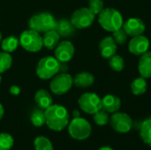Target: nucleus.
Masks as SVG:
<instances>
[{
    "label": "nucleus",
    "mask_w": 151,
    "mask_h": 150,
    "mask_svg": "<svg viewBox=\"0 0 151 150\" xmlns=\"http://www.w3.org/2000/svg\"><path fill=\"white\" fill-rule=\"evenodd\" d=\"M150 49V41L143 34L134 36L128 43V50L130 53L142 56L145 52H147Z\"/></svg>",
    "instance_id": "f8f14e48"
},
{
    "label": "nucleus",
    "mask_w": 151,
    "mask_h": 150,
    "mask_svg": "<svg viewBox=\"0 0 151 150\" xmlns=\"http://www.w3.org/2000/svg\"><path fill=\"white\" fill-rule=\"evenodd\" d=\"M73 85V77L67 72H60L55 75L50 83V91L57 95H62L68 93Z\"/></svg>",
    "instance_id": "0eeeda50"
},
{
    "label": "nucleus",
    "mask_w": 151,
    "mask_h": 150,
    "mask_svg": "<svg viewBox=\"0 0 151 150\" xmlns=\"http://www.w3.org/2000/svg\"><path fill=\"white\" fill-rule=\"evenodd\" d=\"M121 106V101L119 97L114 95H107L102 99V109L110 113H115L119 111Z\"/></svg>",
    "instance_id": "2eb2a0df"
},
{
    "label": "nucleus",
    "mask_w": 151,
    "mask_h": 150,
    "mask_svg": "<svg viewBox=\"0 0 151 150\" xmlns=\"http://www.w3.org/2000/svg\"><path fill=\"white\" fill-rule=\"evenodd\" d=\"M104 4L103 0H89L88 2V9L95 14L98 15L104 9Z\"/></svg>",
    "instance_id": "7c9ffc66"
},
{
    "label": "nucleus",
    "mask_w": 151,
    "mask_h": 150,
    "mask_svg": "<svg viewBox=\"0 0 151 150\" xmlns=\"http://www.w3.org/2000/svg\"><path fill=\"white\" fill-rule=\"evenodd\" d=\"M20 91H21L20 88L19 86H17V85H12L10 88V93L12 95H19Z\"/></svg>",
    "instance_id": "2f4dec72"
},
{
    "label": "nucleus",
    "mask_w": 151,
    "mask_h": 150,
    "mask_svg": "<svg viewBox=\"0 0 151 150\" xmlns=\"http://www.w3.org/2000/svg\"><path fill=\"white\" fill-rule=\"evenodd\" d=\"M59 40H60V35L58 34L56 29H52L45 32L42 36L43 46L48 50H54L58 44Z\"/></svg>",
    "instance_id": "aec40b11"
},
{
    "label": "nucleus",
    "mask_w": 151,
    "mask_h": 150,
    "mask_svg": "<svg viewBox=\"0 0 151 150\" xmlns=\"http://www.w3.org/2000/svg\"><path fill=\"white\" fill-rule=\"evenodd\" d=\"M98 150H114L113 149H111V147H109V146H104V147H102V148H100Z\"/></svg>",
    "instance_id": "f704fd0d"
},
{
    "label": "nucleus",
    "mask_w": 151,
    "mask_h": 150,
    "mask_svg": "<svg viewBox=\"0 0 151 150\" xmlns=\"http://www.w3.org/2000/svg\"><path fill=\"white\" fill-rule=\"evenodd\" d=\"M110 125L111 128L119 133H127L133 127L131 117L124 112H115L110 117Z\"/></svg>",
    "instance_id": "9d476101"
},
{
    "label": "nucleus",
    "mask_w": 151,
    "mask_h": 150,
    "mask_svg": "<svg viewBox=\"0 0 151 150\" xmlns=\"http://www.w3.org/2000/svg\"><path fill=\"white\" fill-rule=\"evenodd\" d=\"M19 40L21 47L28 52H38L43 47L42 36L41 34L30 28L23 31L19 35Z\"/></svg>",
    "instance_id": "423d86ee"
},
{
    "label": "nucleus",
    "mask_w": 151,
    "mask_h": 150,
    "mask_svg": "<svg viewBox=\"0 0 151 150\" xmlns=\"http://www.w3.org/2000/svg\"><path fill=\"white\" fill-rule=\"evenodd\" d=\"M79 107L87 114L94 115L102 109V99L95 93L82 94L78 100Z\"/></svg>",
    "instance_id": "6e6552de"
},
{
    "label": "nucleus",
    "mask_w": 151,
    "mask_h": 150,
    "mask_svg": "<svg viewBox=\"0 0 151 150\" xmlns=\"http://www.w3.org/2000/svg\"><path fill=\"white\" fill-rule=\"evenodd\" d=\"M140 136L146 145L151 147V117H149L142 123L140 127Z\"/></svg>",
    "instance_id": "412c9836"
},
{
    "label": "nucleus",
    "mask_w": 151,
    "mask_h": 150,
    "mask_svg": "<svg viewBox=\"0 0 151 150\" xmlns=\"http://www.w3.org/2000/svg\"><path fill=\"white\" fill-rule=\"evenodd\" d=\"M73 118H78V117H80V112L77 110H75L73 111Z\"/></svg>",
    "instance_id": "72a5a7b5"
},
{
    "label": "nucleus",
    "mask_w": 151,
    "mask_h": 150,
    "mask_svg": "<svg viewBox=\"0 0 151 150\" xmlns=\"http://www.w3.org/2000/svg\"><path fill=\"white\" fill-rule=\"evenodd\" d=\"M4 107H3V105L0 103V120L3 118V117H4Z\"/></svg>",
    "instance_id": "473e14b6"
},
{
    "label": "nucleus",
    "mask_w": 151,
    "mask_h": 150,
    "mask_svg": "<svg viewBox=\"0 0 151 150\" xmlns=\"http://www.w3.org/2000/svg\"><path fill=\"white\" fill-rule=\"evenodd\" d=\"M60 62L55 57H45L39 60L36 65V74L41 80H51L59 72Z\"/></svg>",
    "instance_id": "20e7f679"
},
{
    "label": "nucleus",
    "mask_w": 151,
    "mask_h": 150,
    "mask_svg": "<svg viewBox=\"0 0 151 150\" xmlns=\"http://www.w3.org/2000/svg\"><path fill=\"white\" fill-rule=\"evenodd\" d=\"M31 123L35 127H41L43 125H45V114L44 111L38 108L34 110V111L31 114L30 117Z\"/></svg>",
    "instance_id": "b1692460"
},
{
    "label": "nucleus",
    "mask_w": 151,
    "mask_h": 150,
    "mask_svg": "<svg viewBox=\"0 0 151 150\" xmlns=\"http://www.w3.org/2000/svg\"><path fill=\"white\" fill-rule=\"evenodd\" d=\"M74 51V46L71 42L62 41L54 49V55L60 63H67L73 57Z\"/></svg>",
    "instance_id": "9b49d317"
},
{
    "label": "nucleus",
    "mask_w": 151,
    "mask_h": 150,
    "mask_svg": "<svg viewBox=\"0 0 151 150\" xmlns=\"http://www.w3.org/2000/svg\"><path fill=\"white\" fill-rule=\"evenodd\" d=\"M35 150H54L51 141L44 136H38L34 141Z\"/></svg>",
    "instance_id": "393cba45"
},
{
    "label": "nucleus",
    "mask_w": 151,
    "mask_h": 150,
    "mask_svg": "<svg viewBox=\"0 0 151 150\" xmlns=\"http://www.w3.org/2000/svg\"><path fill=\"white\" fill-rule=\"evenodd\" d=\"M138 70L142 77L151 78V52L147 51L142 55L138 64Z\"/></svg>",
    "instance_id": "a211bd4d"
},
{
    "label": "nucleus",
    "mask_w": 151,
    "mask_h": 150,
    "mask_svg": "<svg viewBox=\"0 0 151 150\" xmlns=\"http://www.w3.org/2000/svg\"><path fill=\"white\" fill-rule=\"evenodd\" d=\"M110 67L115 72H121L125 68V61L119 55H114L109 59Z\"/></svg>",
    "instance_id": "cd10ccee"
},
{
    "label": "nucleus",
    "mask_w": 151,
    "mask_h": 150,
    "mask_svg": "<svg viewBox=\"0 0 151 150\" xmlns=\"http://www.w3.org/2000/svg\"><path fill=\"white\" fill-rule=\"evenodd\" d=\"M1 82H2V77H1V73H0V84H1Z\"/></svg>",
    "instance_id": "e433bc0d"
},
{
    "label": "nucleus",
    "mask_w": 151,
    "mask_h": 150,
    "mask_svg": "<svg viewBox=\"0 0 151 150\" xmlns=\"http://www.w3.org/2000/svg\"><path fill=\"white\" fill-rule=\"evenodd\" d=\"M1 49L3 51L12 53L15 51L19 44V40L14 35H9L1 41Z\"/></svg>",
    "instance_id": "4be33fe9"
},
{
    "label": "nucleus",
    "mask_w": 151,
    "mask_h": 150,
    "mask_svg": "<svg viewBox=\"0 0 151 150\" xmlns=\"http://www.w3.org/2000/svg\"><path fill=\"white\" fill-rule=\"evenodd\" d=\"M45 125L56 132L63 131L69 124V113L65 107L52 104L44 111Z\"/></svg>",
    "instance_id": "f257e3e1"
},
{
    "label": "nucleus",
    "mask_w": 151,
    "mask_h": 150,
    "mask_svg": "<svg viewBox=\"0 0 151 150\" xmlns=\"http://www.w3.org/2000/svg\"><path fill=\"white\" fill-rule=\"evenodd\" d=\"M1 41H2V34H1V33H0V43H1Z\"/></svg>",
    "instance_id": "c9c22d12"
},
{
    "label": "nucleus",
    "mask_w": 151,
    "mask_h": 150,
    "mask_svg": "<svg viewBox=\"0 0 151 150\" xmlns=\"http://www.w3.org/2000/svg\"><path fill=\"white\" fill-rule=\"evenodd\" d=\"M73 79V85L77 88H89L95 82V77L92 73L88 72H82L74 76Z\"/></svg>",
    "instance_id": "6ab92c4d"
},
{
    "label": "nucleus",
    "mask_w": 151,
    "mask_h": 150,
    "mask_svg": "<svg viewBox=\"0 0 151 150\" xmlns=\"http://www.w3.org/2000/svg\"><path fill=\"white\" fill-rule=\"evenodd\" d=\"M12 65V57L10 53L1 51L0 52V73H4L8 71Z\"/></svg>",
    "instance_id": "a878e982"
},
{
    "label": "nucleus",
    "mask_w": 151,
    "mask_h": 150,
    "mask_svg": "<svg viewBox=\"0 0 151 150\" xmlns=\"http://www.w3.org/2000/svg\"><path fill=\"white\" fill-rule=\"evenodd\" d=\"M99 50L101 56L106 59H110L111 57L116 55L117 44L114 42L112 36H106L100 42Z\"/></svg>",
    "instance_id": "4468645a"
},
{
    "label": "nucleus",
    "mask_w": 151,
    "mask_h": 150,
    "mask_svg": "<svg viewBox=\"0 0 151 150\" xmlns=\"http://www.w3.org/2000/svg\"><path fill=\"white\" fill-rule=\"evenodd\" d=\"M147 87H148V84H147L145 78L141 76V77L136 78L135 80H133L130 88H131L132 93L134 95H142L146 93Z\"/></svg>",
    "instance_id": "5701e85b"
},
{
    "label": "nucleus",
    "mask_w": 151,
    "mask_h": 150,
    "mask_svg": "<svg viewBox=\"0 0 151 150\" xmlns=\"http://www.w3.org/2000/svg\"><path fill=\"white\" fill-rule=\"evenodd\" d=\"M57 20L50 12H38L34 14L28 20V27L40 34H44L47 31L55 29Z\"/></svg>",
    "instance_id": "7ed1b4c3"
},
{
    "label": "nucleus",
    "mask_w": 151,
    "mask_h": 150,
    "mask_svg": "<svg viewBox=\"0 0 151 150\" xmlns=\"http://www.w3.org/2000/svg\"><path fill=\"white\" fill-rule=\"evenodd\" d=\"M57 32L60 35V37L69 38L73 35L75 33V27L72 24L71 20L67 19H61L57 21L56 28Z\"/></svg>",
    "instance_id": "dca6fc26"
},
{
    "label": "nucleus",
    "mask_w": 151,
    "mask_h": 150,
    "mask_svg": "<svg viewBox=\"0 0 151 150\" xmlns=\"http://www.w3.org/2000/svg\"><path fill=\"white\" fill-rule=\"evenodd\" d=\"M67 126L69 135L76 141H85L92 133V126L90 123L81 117L73 118Z\"/></svg>",
    "instance_id": "39448f33"
},
{
    "label": "nucleus",
    "mask_w": 151,
    "mask_h": 150,
    "mask_svg": "<svg viewBox=\"0 0 151 150\" xmlns=\"http://www.w3.org/2000/svg\"><path fill=\"white\" fill-rule=\"evenodd\" d=\"M96 15L88 9V7H82L73 11L71 16V22L77 29H83L90 27Z\"/></svg>",
    "instance_id": "1a4fd4ad"
},
{
    "label": "nucleus",
    "mask_w": 151,
    "mask_h": 150,
    "mask_svg": "<svg viewBox=\"0 0 151 150\" xmlns=\"http://www.w3.org/2000/svg\"><path fill=\"white\" fill-rule=\"evenodd\" d=\"M128 34H127V32L124 30L123 27L112 32V38L114 40V42H116V44L118 45H122L124 43H126L127 40Z\"/></svg>",
    "instance_id": "c756f323"
},
{
    "label": "nucleus",
    "mask_w": 151,
    "mask_h": 150,
    "mask_svg": "<svg viewBox=\"0 0 151 150\" xmlns=\"http://www.w3.org/2000/svg\"><path fill=\"white\" fill-rule=\"evenodd\" d=\"M14 144L12 136L6 133H0V150H10Z\"/></svg>",
    "instance_id": "c85d7f7f"
},
{
    "label": "nucleus",
    "mask_w": 151,
    "mask_h": 150,
    "mask_svg": "<svg viewBox=\"0 0 151 150\" xmlns=\"http://www.w3.org/2000/svg\"><path fill=\"white\" fill-rule=\"evenodd\" d=\"M100 26L108 32H114L123 27V17L121 13L114 8H104L98 14Z\"/></svg>",
    "instance_id": "f03ea898"
},
{
    "label": "nucleus",
    "mask_w": 151,
    "mask_h": 150,
    "mask_svg": "<svg viewBox=\"0 0 151 150\" xmlns=\"http://www.w3.org/2000/svg\"><path fill=\"white\" fill-rule=\"evenodd\" d=\"M93 119H94V122L97 126H106L110 122V116L107 111L101 109L100 111H98L93 115Z\"/></svg>",
    "instance_id": "bb28decb"
},
{
    "label": "nucleus",
    "mask_w": 151,
    "mask_h": 150,
    "mask_svg": "<svg viewBox=\"0 0 151 150\" xmlns=\"http://www.w3.org/2000/svg\"><path fill=\"white\" fill-rule=\"evenodd\" d=\"M124 30L127 34L132 37L141 35L145 32L146 26L144 22L138 18H130L123 23Z\"/></svg>",
    "instance_id": "ddd939ff"
},
{
    "label": "nucleus",
    "mask_w": 151,
    "mask_h": 150,
    "mask_svg": "<svg viewBox=\"0 0 151 150\" xmlns=\"http://www.w3.org/2000/svg\"><path fill=\"white\" fill-rule=\"evenodd\" d=\"M35 102L38 108L45 111L50 105H52V97L50 94L45 89H39L35 92L34 96Z\"/></svg>",
    "instance_id": "f3484780"
}]
</instances>
